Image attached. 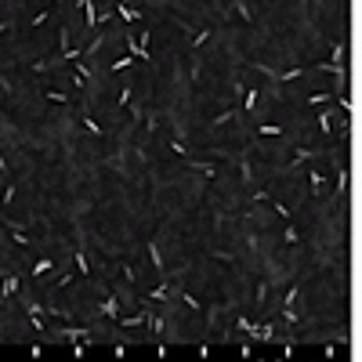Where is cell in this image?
<instances>
[{"instance_id": "60d3db41", "label": "cell", "mask_w": 362, "mask_h": 362, "mask_svg": "<svg viewBox=\"0 0 362 362\" xmlns=\"http://www.w3.org/2000/svg\"><path fill=\"white\" fill-rule=\"evenodd\" d=\"M272 210H275V214L283 217V221H290V207H283V203H272Z\"/></svg>"}, {"instance_id": "f546056e", "label": "cell", "mask_w": 362, "mask_h": 362, "mask_svg": "<svg viewBox=\"0 0 362 362\" xmlns=\"http://www.w3.org/2000/svg\"><path fill=\"white\" fill-rule=\"evenodd\" d=\"M283 243H290V247H297V243H301V232H297L294 225H290V228L283 232Z\"/></svg>"}, {"instance_id": "f1b7e54d", "label": "cell", "mask_w": 362, "mask_h": 362, "mask_svg": "<svg viewBox=\"0 0 362 362\" xmlns=\"http://www.w3.org/2000/svg\"><path fill=\"white\" fill-rule=\"evenodd\" d=\"M239 178H243V181H254V170H250V159H247V156L239 159Z\"/></svg>"}, {"instance_id": "b9f144b4", "label": "cell", "mask_w": 362, "mask_h": 362, "mask_svg": "<svg viewBox=\"0 0 362 362\" xmlns=\"http://www.w3.org/2000/svg\"><path fill=\"white\" fill-rule=\"evenodd\" d=\"M123 275H127V283H138V272H134L131 264H123Z\"/></svg>"}, {"instance_id": "277c9868", "label": "cell", "mask_w": 362, "mask_h": 362, "mask_svg": "<svg viewBox=\"0 0 362 362\" xmlns=\"http://www.w3.org/2000/svg\"><path fill=\"white\" fill-rule=\"evenodd\" d=\"M315 156H319V153H315V149H294V156H290V163H286V167H283V174H290V170H297L301 163H311Z\"/></svg>"}, {"instance_id": "83f0119b", "label": "cell", "mask_w": 362, "mask_h": 362, "mask_svg": "<svg viewBox=\"0 0 362 362\" xmlns=\"http://www.w3.org/2000/svg\"><path fill=\"white\" fill-rule=\"evenodd\" d=\"M189 76H192V84H200V76H203V65H200V58L192 54V65H189Z\"/></svg>"}, {"instance_id": "603a6c76", "label": "cell", "mask_w": 362, "mask_h": 362, "mask_svg": "<svg viewBox=\"0 0 362 362\" xmlns=\"http://www.w3.org/2000/svg\"><path fill=\"white\" fill-rule=\"evenodd\" d=\"M149 330H153V337H163V315H149Z\"/></svg>"}, {"instance_id": "3957f363", "label": "cell", "mask_w": 362, "mask_h": 362, "mask_svg": "<svg viewBox=\"0 0 362 362\" xmlns=\"http://www.w3.org/2000/svg\"><path fill=\"white\" fill-rule=\"evenodd\" d=\"M54 337L58 341H69V344L73 341H91V326H65V330L54 333Z\"/></svg>"}, {"instance_id": "ac0fdd59", "label": "cell", "mask_w": 362, "mask_h": 362, "mask_svg": "<svg viewBox=\"0 0 362 362\" xmlns=\"http://www.w3.org/2000/svg\"><path fill=\"white\" fill-rule=\"evenodd\" d=\"M210 33H214V29H200V33H192V44H189V48H192V54H196V51H200L203 44L210 40Z\"/></svg>"}, {"instance_id": "e0dca14e", "label": "cell", "mask_w": 362, "mask_h": 362, "mask_svg": "<svg viewBox=\"0 0 362 362\" xmlns=\"http://www.w3.org/2000/svg\"><path fill=\"white\" fill-rule=\"evenodd\" d=\"M236 116H239V109H225L221 116H214V120H210V127H214V131H217V127H225L228 120H236Z\"/></svg>"}, {"instance_id": "6da1fadb", "label": "cell", "mask_w": 362, "mask_h": 362, "mask_svg": "<svg viewBox=\"0 0 362 362\" xmlns=\"http://www.w3.org/2000/svg\"><path fill=\"white\" fill-rule=\"evenodd\" d=\"M236 330H243L250 341H275V326L272 322H254V319H247V315L236 319Z\"/></svg>"}, {"instance_id": "ee69618b", "label": "cell", "mask_w": 362, "mask_h": 362, "mask_svg": "<svg viewBox=\"0 0 362 362\" xmlns=\"http://www.w3.org/2000/svg\"><path fill=\"white\" fill-rule=\"evenodd\" d=\"M272 196H268V189H261V192H254V203H268Z\"/></svg>"}, {"instance_id": "ffe728a7", "label": "cell", "mask_w": 362, "mask_h": 362, "mask_svg": "<svg viewBox=\"0 0 362 362\" xmlns=\"http://www.w3.org/2000/svg\"><path fill=\"white\" fill-rule=\"evenodd\" d=\"M44 315H51V319H73V311H69V308H58V305H48V308H44Z\"/></svg>"}, {"instance_id": "7bdbcfd3", "label": "cell", "mask_w": 362, "mask_h": 362, "mask_svg": "<svg viewBox=\"0 0 362 362\" xmlns=\"http://www.w3.org/2000/svg\"><path fill=\"white\" fill-rule=\"evenodd\" d=\"M149 40H153V29H142V37H138V44H142V48H149Z\"/></svg>"}, {"instance_id": "7a4b0ae2", "label": "cell", "mask_w": 362, "mask_h": 362, "mask_svg": "<svg viewBox=\"0 0 362 362\" xmlns=\"http://www.w3.org/2000/svg\"><path fill=\"white\" fill-rule=\"evenodd\" d=\"M149 315H153V311L142 308V311H134V315H116L112 322H120L123 330H142V326H149Z\"/></svg>"}, {"instance_id": "d6986e66", "label": "cell", "mask_w": 362, "mask_h": 362, "mask_svg": "<svg viewBox=\"0 0 362 362\" xmlns=\"http://www.w3.org/2000/svg\"><path fill=\"white\" fill-rule=\"evenodd\" d=\"M258 134H261V138H283V127H279V123H261Z\"/></svg>"}, {"instance_id": "30bf717a", "label": "cell", "mask_w": 362, "mask_h": 362, "mask_svg": "<svg viewBox=\"0 0 362 362\" xmlns=\"http://www.w3.org/2000/svg\"><path fill=\"white\" fill-rule=\"evenodd\" d=\"M73 261H76L80 279H91V261H87V254H84V239H80V247H76V254H73Z\"/></svg>"}, {"instance_id": "e575fe53", "label": "cell", "mask_w": 362, "mask_h": 362, "mask_svg": "<svg viewBox=\"0 0 362 362\" xmlns=\"http://www.w3.org/2000/svg\"><path fill=\"white\" fill-rule=\"evenodd\" d=\"M297 294H301V286L294 283V286H290L286 294H283V305H297Z\"/></svg>"}, {"instance_id": "9a60e30c", "label": "cell", "mask_w": 362, "mask_h": 362, "mask_svg": "<svg viewBox=\"0 0 362 362\" xmlns=\"http://www.w3.org/2000/svg\"><path fill=\"white\" fill-rule=\"evenodd\" d=\"M258 95H261L258 87H247V91H243V109H239V112H254V105H258Z\"/></svg>"}, {"instance_id": "cb8c5ba5", "label": "cell", "mask_w": 362, "mask_h": 362, "mask_svg": "<svg viewBox=\"0 0 362 362\" xmlns=\"http://www.w3.org/2000/svg\"><path fill=\"white\" fill-rule=\"evenodd\" d=\"M236 11H239V18H243V22H250V26H254V11L247 7V0H236Z\"/></svg>"}, {"instance_id": "5b68a950", "label": "cell", "mask_w": 362, "mask_h": 362, "mask_svg": "<svg viewBox=\"0 0 362 362\" xmlns=\"http://www.w3.org/2000/svg\"><path fill=\"white\" fill-rule=\"evenodd\" d=\"M112 11L120 15L127 26H134V22H142V7H134V4H112Z\"/></svg>"}, {"instance_id": "f6af8a7d", "label": "cell", "mask_w": 362, "mask_h": 362, "mask_svg": "<svg viewBox=\"0 0 362 362\" xmlns=\"http://www.w3.org/2000/svg\"><path fill=\"white\" fill-rule=\"evenodd\" d=\"M0 174H7V159H4V153H0Z\"/></svg>"}, {"instance_id": "d4e9b609", "label": "cell", "mask_w": 362, "mask_h": 362, "mask_svg": "<svg viewBox=\"0 0 362 362\" xmlns=\"http://www.w3.org/2000/svg\"><path fill=\"white\" fill-rule=\"evenodd\" d=\"M330 65H344V44H333V51H330Z\"/></svg>"}, {"instance_id": "ab89813d", "label": "cell", "mask_w": 362, "mask_h": 362, "mask_svg": "<svg viewBox=\"0 0 362 362\" xmlns=\"http://www.w3.org/2000/svg\"><path fill=\"white\" fill-rule=\"evenodd\" d=\"M48 18H51V11H40V15H37V18L29 22V29H37V26H44V22H48Z\"/></svg>"}, {"instance_id": "7c38bea8", "label": "cell", "mask_w": 362, "mask_h": 362, "mask_svg": "<svg viewBox=\"0 0 362 362\" xmlns=\"http://www.w3.org/2000/svg\"><path fill=\"white\" fill-rule=\"evenodd\" d=\"M98 311L105 315V319H116V315H120V297H116V294H109V297H105L102 305H98Z\"/></svg>"}, {"instance_id": "4dcf8cb0", "label": "cell", "mask_w": 362, "mask_h": 362, "mask_svg": "<svg viewBox=\"0 0 362 362\" xmlns=\"http://www.w3.org/2000/svg\"><path fill=\"white\" fill-rule=\"evenodd\" d=\"M131 102H134V87H120V109H127Z\"/></svg>"}, {"instance_id": "52a82bcc", "label": "cell", "mask_w": 362, "mask_h": 362, "mask_svg": "<svg viewBox=\"0 0 362 362\" xmlns=\"http://www.w3.org/2000/svg\"><path fill=\"white\" fill-rule=\"evenodd\" d=\"M18 283H22V279H18L15 272H4V279H0V297H4V301L15 297V294H18Z\"/></svg>"}, {"instance_id": "8992f818", "label": "cell", "mask_w": 362, "mask_h": 362, "mask_svg": "<svg viewBox=\"0 0 362 362\" xmlns=\"http://www.w3.org/2000/svg\"><path fill=\"white\" fill-rule=\"evenodd\" d=\"M127 51H131V58H138V62H153V51L142 48V44L134 40V33H127Z\"/></svg>"}, {"instance_id": "5bb4252c", "label": "cell", "mask_w": 362, "mask_h": 362, "mask_svg": "<svg viewBox=\"0 0 362 362\" xmlns=\"http://www.w3.org/2000/svg\"><path fill=\"white\" fill-rule=\"evenodd\" d=\"M167 297H170V275L163 279L156 290H149V294H145V301H167Z\"/></svg>"}, {"instance_id": "ba28073f", "label": "cell", "mask_w": 362, "mask_h": 362, "mask_svg": "<svg viewBox=\"0 0 362 362\" xmlns=\"http://www.w3.org/2000/svg\"><path fill=\"white\" fill-rule=\"evenodd\" d=\"M145 247H149V261H153V268H156L159 275H167V261H163V254H159V243H156V239H149Z\"/></svg>"}, {"instance_id": "7402d4cb", "label": "cell", "mask_w": 362, "mask_h": 362, "mask_svg": "<svg viewBox=\"0 0 362 362\" xmlns=\"http://www.w3.org/2000/svg\"><path fill=\"white\" fill-rule=\"evenodd\" d=\"M51 268H54V261H48V258H40L37 264H33V279H40V275H48Z\"/></svg>"}, {"instance_id": "4316f807", "label": "cell", "mask_w": 362, "mask_h": 362, "mask_svg": "<svg viewBox=\"0 0 362 362\" xmlns=\"http://www.w3.org/2000/svg\"><path fill=\"white\" fill-rule=\"evenodd\" d=\"M170 153L174 156H189V145H185L181 138H170Z\"/></svg>"}, {"instance_id": "484cf974", "label": "cell", "mask_w": 362, "mask_h": 362, "mask_svg": "<svg viewBox=\"0 0 362 362\" xmlns=\"http://www.w3.org/2000/svg\"><path fill=\"white\" fill-rule=\"evenodd\" d=\"M333 112H319V131L322 134H333V120H330Z\"/></svg>"}, {"instance_id": "d590c367", "label": "cell", "mask_w": 362, "mask_h": 362, "mask_svg": "<svg viewBox=\"0 0 362 362\" xmlns=\"http://www.w3.org/2000/svg\"><path fill=\"white\" fill-rule=\"evenodd\" d=\"M178 297L185 301V308H192V311H200V308H203V305H200V301H196L192 294H185V290H181V294H178Z\"/></svg>"}, {"instance_id": "8fae6325", "label": "cell", "mask_w": 362, "mask_h": 362, "mask_svg": "<svg viewBox=\"0 0 362 362\" xmlns=\"http://www.w3.org/2000/svg\"><path fill=\"white\" fill-rule=\"evenodd\" d=\"M308 181H311V196H315V200H322V192H326V174H322V170H308Z\"/></svg>"}, {"instance_id": "f35d334b", "label": "cell", "mask_w": 362, "mask_h": 362, "mask_svg": "<svg viewBox=\"0 0 362 362\" xmlns=\"http://www.w3.org/2000/svg\"><path fill=\"white\" fill-rule=\"evenodd\" d=\"M322 102H330V95H326V91H315V95H308V105H322Z\"/></svg>"}, {"instance_id": "836d02e7", "label": "cell", "mask_w": 362, "mask_h": 362, "mask_svg": "<svg viewBox=\"0 0 362 362\" xmlns=\"http://www.w3.org/2000/svg\"><path fill=\"white\" fill-rule=\"evenodd\" d=\"M344 189H348V170L341 167V174H337V189H333V192H337V200H341V192H344Z\"/></svg>"}, {"instance_id": "2e32d148", "label": "cell", "mask_w": 362, "mask_h": 362, "mask_svg": "<svg viewBox=\"0 0 362 362\" xmlns=\"http://www.w3.org/2000/svg\"><path fill=\"white\" fill-rule=\"evenodd\" d=\"M7 228H11V239H15L18 247H29V243H33V239L26 236V228H22V225H7Z\"/></svg>"}, {"instance_id": "44dd1931", "label": "cell", "mask_w": 362, "mask_h": 362, "mask_svg": "<svg viewBox=\"0 0 362 362\" xmlns=\"http://www.w3.org/2000/svg\"><path fill=\"white\" fill-rule=\"evenodd\" d=\"M297 322H301L297 308H294V305H283V326H297Z\"/></svg>"}, {"instance_id": "8d00e7d4", "label": "cell", "mask_w": 362, "mask_h": 362, "mask_svg": "<svg viewBox=\"0 0 362 362\" xmlns=\"http://www.w3.org/2000/svg\"><path fill=\"white\" fill-rule=\"evenodd\" d=\"M131 62H134L131 54H127V58H116V62L109 65V73H120V69H127V65H131Z\"/></svg>"}, {"instance_id": "d6a6232c", "label": "cell", "mask_w": 362, "mask_h": 362, "mask_svg": "<svg viewBox=\"0 0 362 362\" xmlns=\"http://www.w3.org/2000/svg\"><path fill=\"white\" fill-rule=\"evenodd\" d=\"M69 48H73V44H69V29H58V54L69 51Z\"/></svg>"}, {"instance_id": "bcb514c9", "label": "cell", "mask_w": 362, "mask_h": 362, "mask_svg": "<svg viewBox=\"0 0 362 362\" xmlns=\"http://www.w3.org/2000/svg\"><path fill=\"white\" fill-rule=\"evenodd\" d=\"M0 33H11V22H0Z\"/></svg>"}, {"instance_id": "74e56055", "label": "cell", "mask_w": 362, "mask_h": 362, "mask_svg": "<svg viewBox=\"0 0 362 362\" xmlns=\"http://www.w3.org/2000/svg\"><path fill=\"white\" fill-rule=\"evenodd\" d=\"M254 301H258V308L268 301V283H258V294H254Z\"/></svg>"}, {"instance_id": "9c48e42d", "label": "cell", "mask_w": 362, "mask_h": 362, "mask_svg": "<svg viewBox=\"0 0 362 362\" xmlns=\"http://www.w3.org/2000/svg\"><path fill=\"white\" fill-rule=\"evenodd\" d=\"M80 123L87 127V134H95V138H105V131H102V123L95 120V116H91V109L84 105V109H80Z\"/></svg>"}, {"instance_id": "4fadbf2b", "label": "cell", "mask_w": 362, "mask_h": 362, "mask_svg": "<svg viewBox=\"0 0 362 362\" xmlns=\"http://www.w3.org/2000/svg\"><path fill=\"white\" fill-rule=\"evenodd\" d=\"M189 163H192V170H196V174H203L207 181H210V178H217V167H214V163H207V159H196V156H189Z\"/></svg>"}, {"instance_id": "1f68e13d", "label": "cell", "mask_w": 362, "mask_h": 362, "mask_svg": "<svg viewBox=\"0 0 362 362\" xmlns=\"http://www.w3.org/2000/svg\"><path fill=\"white\" fill-rule=\"evenodd\" d=\"M44 95H48V102H54V105H69V98L62 95V91H51V87H48Z\"/></svg>"}]
</instances>
